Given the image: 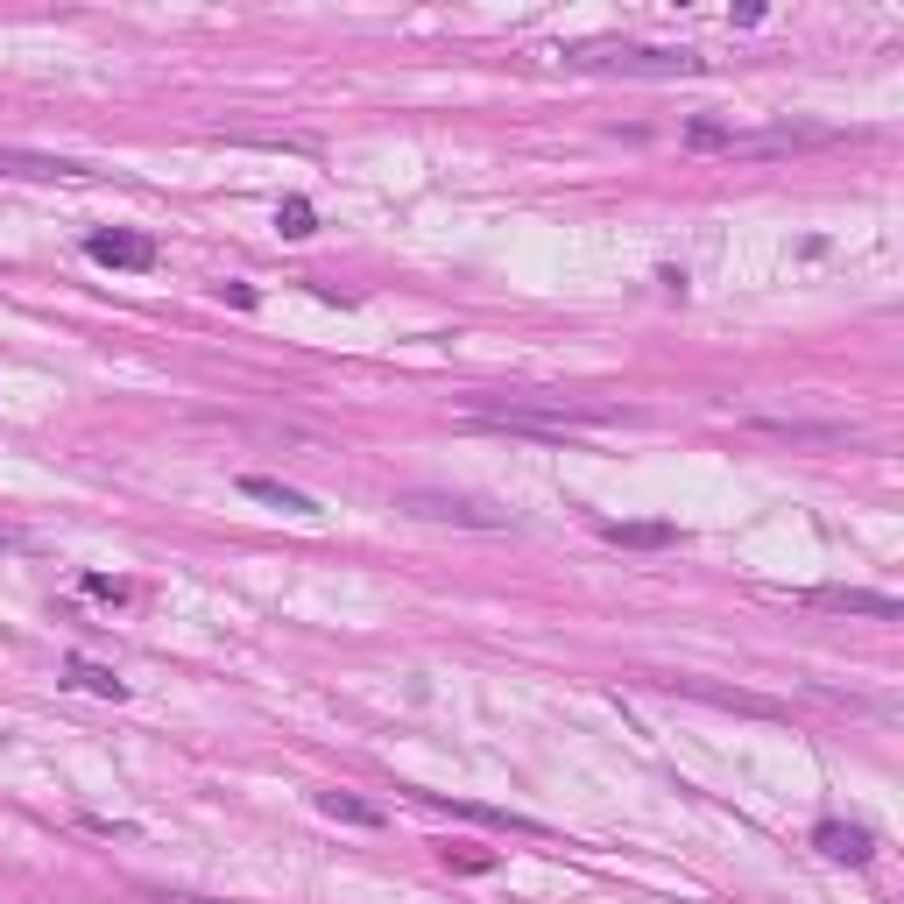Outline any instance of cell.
<instances>
[{
  "instance_id": "cell-1",
  "label": "cell",
  "mask_w": 904,
  "mask_h": 904,
  "mask_svg": "<svg viewBox=\"0 0 904 904\" xmlns=\"http://www.w3.org/2000/svg\"><path fill=\"white\" fill-rule=\"evenodd\" d=\"M474 425L488 431H516V438H566V431H593V425H614V410H587V403H566V396H524V403H467Z\"/></svg>"
},
{
  "instance_id": "cell-2",
  "label": "cell",
  "mask_w": 904,
  "mask_h": 904,
  "mask_svg": "<svg viewBox=\"0 0 904 904\" xmlns=\"http://www.w3.org/2000/svg\"><path fill=\"white\" fill-rule=\"evenodd\" d=\"M559 64L608 71V79H700L707 57L700 50H658V43H572V50H559Z\"/></svg>"
},
{
  "instance_id": "cell-3",
  "label": "cell",
  "mask_w": 904,
  "mask_h": 904,
  "mask_svg": "<svg viewBox=\"0 0 904 904\" xmlns=\"http://www.w3.org/2000/svg\"><path fill=\"white\" fill-rule=\"evenodd\" d=\"M396 509H403V516H417V524H453V530H516V516H509V509L474 502V495H446V488H410Z\"/></svg>"
},
{
  "instance_id": "cell-4",
  "label": "cell",
  "mask_w": 904,
  "mask_h": 904,
  "mask_svg": "<svg viewBox=\"0 0 904 904\" xmlns=\"http://www.w3.org/2000/svg\"><path fill=\"white\" fill-rule=\"evenodd\" d=\"M841 142L834 128H805V121H778V128H756V134H728L721 156H792V149H826Z\"/></svg>"
},
{
  "instance_id": "cell-5",
  "label": "cell",
  "mask_w": 904,
  "mask_h": 904,
  "mask_svg": "<svg viewBox=\"0 0 904 904\" xmlns=\"http://www.w3.org/2000/svg\"><path fill=\"white\" fill-rule=\"evenodd\" d=\"M805 608H820V614H870V622H897V593H876V587H805L799 593Z\"/></svg>"
},
{
  "instance_id": "cell-6",
  "label": "cell",
  "mask_w": 904,
  "mask_h": 904,
  "mask_svg": "<svg viewBox=\"0 0 904 904\" xmlns=\"http://www.w3.org/2000/svg\"><path fill=\"white\" fill-rule=\"evenodd\" d=\"M749 431L784 446H855V425H820V417H749Z\"/></svg>"
},
{
  "instance_id": "cell-7",
  "label": "cell",
  "mask_w": 904,
  "mask_h": 904,
  "mask_svg": "<svg viewBox=\"0 0 904 904\" xmlns=\"http://www.w3.org/2000/svg\"><path fill=\"white\" fill-rule=\"evenodd\" d=\"M0 177L64 184V177H100V170H85V163H71V156H43V149H0Z\"/></svg>"
},
{
  "instance_id": "cell-8",
  "label": "cell",
  "mask_w": 904,
  "mask_h": 904,
  "mask_svg": "<svg viewBox=\"0 0 904 904\" xmlns=\"http://www.w3.org/2000/svg\"><path fill=\"white\" fill-rule=\"evenodd\" d=\"M241 495L247 502H268V509H283V516H304V524H318V502L304 488H291V480H276V474H241Z\"/></svg>"
},
{
  "instance_id": "cell-9",
  "label": "cell",
  "mask_w": 904,
  "mask_h": 904,
  "mask_svg": "<svg viewBox=\"0 0 904 904\" xmlns=\"http://www.w3.org/2000/svg\"><path fill=\"white\" fill-rule=\"evenodd\" d=\"M85 255L92 262H106V268H156V241H142V234H85Z\"/></svg>"
},
{
  "instance_id": "cell-10",
  "label": "cell",
  "mask_w": 904,
  "mask_h": 904,
  "mask_svg": "<svg viewBox=\"0 0 904 904\" xmlns=\"http://www.w3.org/2000/svg\"><path fill=\"white\" fill-rule=\"evenodd\" d=\"M813 849L834 855V862H855V870H862V862L876 855V841H870V826H855V820H820V826H813Z\"/></svg>"
},
{
  "instance_id": "cell-11",
  "label": "cell",
  "mask_w": 904,
  "mask_h": 904,
  "mask_svg": "<svg viewBox=\"0 0 904 904\" xmlns=\"http://www.w3.org/2000/svg\"><path fill=\"white\" fill-rule=\"evenodd\" d=\"M671 692H692V700H714V707H735V714H763V721H778L784 707L778 700H763V692H742V685H707V679H664Z\"/></svg>"
},
{
  "instance_id": "cell-12",
  "label": "cell",
  "mask_w": 904,
  "mask_h": 904,
  "mask_svg": "<svg viewBox=\"0 0 904 904\" xmlns=\"http://www.w3.org/2000/svg\"><path fill=\"white\" fill-rule=\"evenodd\" d=\"M608 545H629V551H671L679 545V530L671 524H601Z\"/></svg>"
},
{
  "instance_id": "cell-13",
  "label": "cell",
  "mask_w": 904,
  "mask_h": 904,
  "mask_svg": "<svg viewBox=\"0 0 904 904\" xmlns=\"http://www.w3.org/2000/svg\"><path fill=\"white\" fill-rule=\"evenodd\" d=\"M453 813H459V820H474V826H495V834H545L537 820H524V813H502V805H474V799H459Z\"/></svg>"
},
{
  "instance_id": "cell-14",
  "label": "cell",
  "mask_w": 904,
  "mask_h": 904,
  "mask_svg": "<svg viewBox=\"0 0 904 904\" xmlns=\"http://www.w3.org/2000/svg\"><path fill=\"white\" fill-rule=\"evenodd\" d=\"M64 685H85V692H100V700H128V679H113L106 664H85V658L64 664Z\"/></svg>"
},
{
  "instance_id": "cell-15",
  "label": "cell",
  "mask_w": 904,
  "mask_h": 904,
  "mask_svg": "<svg viewBox=\"0 0 904 904\" xmlns=\"http://www.w3.org/2000/svg\"><path fill=\"white\" fill-rule=\"evenodd\" d=\"M318 813L325 820H346V826H382V805L354 799V792H318Z\"/></svg>"
},
{
  "instance_id": "cell-16",
  "label": "cell",
  "mask_w": 904,
  "mask_h": 904,
  "mask_svg": "<svg viewBox=\"0 0 904 904\" xmlns=\"http://www.w3.org/2000/svg\"><path fill=\"white\" fill-rule=\"evenodd\" d=\"M276 226H283L291 241H304V234H312V199H283V205H276Z\"/></svg>"
},
{
  "instance_id": "cell-17",
  "label": "cell",
  "mask_w": 904,
  "mask_h": 904,
  "mask_svg": "<svg viewBox=\"0 0 904 904\" xmlns=\"http://www.w3.org/2000/svg\"><path fill=\"white\" fill-rule=\"evenodd\" d=\"M728 121H685V149H728Z\"/></svg>"
},
{
  "instance_id": "cell-18",
  "label": "cell",
  "mask_w": 904,
  "mask_h": 904,
  "mask_svg": "<svg viewBox=\"0 0 904 904\" xmlns=\"http://www.w3.org/2000/svg\"><path fill=\"white\" fill-rule=\"evenodd\" d=\"M446 862H453L459 876H488L495 870V855H480V849H446Z\"/></svg>"
},
{
  "instance_id": "cell-19",
  "label": "cell",
  "mask_w": 904,
  "mask_h": 904,
  "mask_svg": "<svg viewBox=\"0 0 904 904\" xmlns=\"http://www.w3.org/2000/svg\"><path fill=\"white\" fill-rule=\"evenodd\" d=\"M85 593H92V601H121V580H100V572H92Z\"/></svg>"
}]
</instances>
